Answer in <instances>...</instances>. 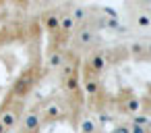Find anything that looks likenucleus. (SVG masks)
<instances>
[{
    "mask_svg": "<svg viewBox=\"0 0 151 133\" xmlns=\"http://www.w3.org/2000/svg\"><path fill=\"white\" fill-rule=\"evenodd\" d=\"M35 83H37V73H35L33 69H27V71H23V73L17 77V81H15L13 89H11V96L17 98V100H23V98L35 87Z\"/></svg>",
    "mask_w": 151,
    "mask_h": 133,
    "instance_id": "f257e3e1",
    "label": "nucleus"
},
{
    "mask_svg": "<svg viewBox=\"0 0 151 133\" xmlns=\"http://www.w3.org/2000/svg\"><path fill=\"white\" fill-rule=\"evenodd\" d=\"M108 67V54L104 50H95L85 63V77H99Z\"/></svg>",
    "mask_w": 151,
    "mask_h": 133,
    "instance_id": "f03ea898",
    "label": "nucleus"
},
{
    "mask_svg": "<svg viewBox=\"0 0 151 133\" xmlns=\"http://www.w3.org/2000/svg\"><path fill=\"white\" fill-rule=\"evenodd\" d=\"M21 108H23V104L17 100V102H13L11 106H6L2 112H0V123L4 125L6 133L17 127V123H19V118H21Z\"/></svg>",
    "mask_w": 151,
    "mask_h": 133,
    "instance_id": "7ed1b4c3",
    "label": "nucleus"
},
{
    "mask_svg": "<svg viewBox=\"0 0 151 133\" xmlns=\"http://www.w3.org/2000/svg\"><path fill=\"white\" fill-rule=\"evenodd\" d=\"M40 129H42V114L37 110H29L23 116V131H27V133H40Z\"/></svg>",
    "mask_w": 151,
    "mask_h": 133,
    "instance_id": "20e7f679",
    "label": "nucleus"
},
{
    "mask_svg": "<svg viewBox=\"0 0 151 133\" xmlns=\"http://www.w3.org/2000/svg\"><path fill=\"white\" fill-rule=\"evenodd\" d=\"M60 116H62V106H60L56 100H52V102H48V104L44 106V112H42V123H44V121H46V123L60 121Z\"/></svg>",
    "mask_w": 151,
    "mask_h": 133,
    "instance_id": "39448f33",
    "label": "nucleus"
},
{
    "mask_svg": "<svg viewBox=\"0 0 151 133\" xmlns=\"http://www.w3.org/2000/svg\"><path fill=\"white\" fill-rule=\"evenodd\" d=\"M42 21H44V27H46V31H48L50 36H54V33L58 31V27H60V15H58L56 11L46 13V15L42 17Z\"/></svg>",
    "mask_w": 151,
    "mask_h": 133,
    "instance_id": "423d86ee",
    "label": "nucleus"
},
{
    "mask_svg": "<svg viewBox=\"0 0 151 133\" xmlns=\"http://www.w3.org/2000/svg\"><path fill=\"white\" fill-rule=\"evenodd\" d=\"M77 46H89L93 42V29L89 25H83L79 31H77Z\"/></svg>",
    "mask_w": 151,
    "mask_h": 133,
    "instance_id": "0eeeda50",
    "label": "nucleus"
},
{
    "mask_svg": "<svg viewBox=\"0 0 151 133\" xmlns=\"http://www.w3.org/2000/svg\"><path fill=\"white\" fill-rule=\"evenodd\" d=\"M64 63V52L62 50H52L48 52V69L54 71V69H60Z\"/></svg>",
    "mask_w": 151,
    "mask_h": 133,
    "instance_id": "6e6552de",
    "label": "nucleus"
},
{
    "mask_svg": "<svg viewBox=\"0 0 151 133\" xmlns=\"http://www.w3.org/2000/svg\"><path fill=\"white\" fill-rule=\"evenodd\" d=\"M83 89H85V94H87L89 98L97 96V94H99V89H101V85H99V79H97V77H85Z\"/></svg>",
    "mask_w": 151,
    "mask_h": 133,
    "instance_id": "1a4fd4ad",
    "label": "nucleus"
},
{
    "mask_svg": "<svg viewBox=\"0 0 151 133\" xmlns=\"http://www.w3.org/2000/svg\"><path fill=\"white\" fill-rule=\"evenodd\" d=\"M139 108H141V102H139L137 98H128V100H126V104H124V110H126V112H130L132 116H134V114H139Z\"/></svg>",
    "mask_w": 151,
    "mask_h": 133,
    "instance_id": "9d476101",
    "label": "nucleus"
},
{
    "mask_svg": "<svg viewBox=\"0 0 151 133\" xmlns=\"http://www.w3.org/2000/svg\"><path fill=\"white\" fill-rule=\"evenodd\" d=\"M81 133H95V123L89 116L81 121Z\"/></svg>",
    "mask_w": 151,
    "mask_h": 133,
    "instance_id": "9b49d317",
    "label": "nucleus"
},
{
    "mask_svg": "<svg viewBox=\"0 0 151 133\" xmlns=\"http://www.w3.org/2000/svg\"><path fill=\"white\" fill-rule=\"evenodd\" d=\"M70 17H73V21H75V23H77V21H85V17H87V11H85L83 7H75Z\"/></svg>",
    "mask_w": 151,
    "mask_h": 133,
    "instance_id": "f8f14e48",
    "label": "nucleus"
},
{
    "mask_svg": "<svg viewBox=\"0 0 151 133\" xmlns=\"http://www.w3.org/2000/svg\"><path fill=\"white\" fill-rule=\"evenodd\" d=\"M132 125H139V127H145V129H147L149 118H147L145 114H134V116H132Z\"/></svg>",
    "mask_w": 151,
    "mask_h": 133,
    "instance_id": "ddd939ff",
    "label": "nucleus"
},
{
    "mask_svg": "<svg viewBox=\"0 0 151 133\" xmlns=\"http://www.w3.org/2000/svg\"><path fill=\"white\" fill-rule=\"evenodd\" d=\"M137 23H139V27H149V25H151V17L143 13V15L137 17Z\"/></svg>",
    "mask_w": 151,
    "mask_h": 133,
    "instance_id": "4468645a",
    "label": "nucleus"
},
{
    "mask_svg": "<svg viewBox=\"0 0 151 133\" xmlns=\"http://www.w3.org/2000/svg\"><path fill=\"white\" fill-rule=\"evenodd\" d=\"M128 50H130L132 54H143V52H145V46H143V44H130Z\"/></svg>",
    "mask_w": 151,
    "mask_h": 133,
    "instance_id": "2eb2a0df",
    "label": "nucleus"
},
{
    "mask_svg": "<svg viewBox=\"0 0 151 133\" xmlns=\"http://www.w3.org/2000/svg\"><path fill=\"white\" fill-rule=\"evenodd\" d=\"M112 133H130V125H116Z\"/></svg>",
    "mask_w": 151,
    "mask_h": 133,
    "instance_id": "dca6fc26",
    "label": "nucleus"
},
{
    "mask_svg": "<svg viewBox=\"0 0 151 133\" xmlns=\"http://www.w3.org/2000/svg\"><path fill=\"white\" fill-rule=\"evenodd\" d=\"M130 133H149L145 127H139V125H130Z\"/></svg>",
    "mask_w": 151,
    "mask_h": 133,
    "instance_id": "f3484780",
    "label": "nucleus"
},
{
    "mask_svg": "<svg viewBox=\"0 0 151 133\" xmlns=\"http://www.w3.org/2000/svg\"><path fill=\"white\" fill-rule=\"evenodd\" d=\"M99 118H101V123H108V121H112V116H110V114H106V112H101V114H99Z\"/></svg>",
    "mask_w": 151,
    "mask_h": 133,
    "instance_id": "a211bd4d",
    "label": "nucleus"
},
{
    "mask_svg": "<svg viewBox=\"0 0 151 133\" xmlns=\"http://www.w3.org/2000/svg\"><path fill=\"white\" fill-rule=\"evenodd\" d=\"M0 133H6V129H4V125L0 123Z\"/></svg>",
    "mask_w": 151,
    "mask_h": 133,
    "instance_id": "6ab92c4d",
    "label": "nucleus"
},
{
    "mask_svg": "<svg viewBox=\"0 0 151 133\" xmlns=\"http://www.w3.org/2000/svg\"><path fill=\"white\" fill-rule=\"evenodd\" d=\"M145 50H147V52H151V44H149V46H147V48H145Z\"/></svg>",
    "mask_w": 151,
    "mask_h": 133,
    "instance_id": "aec40b11",
    "label": "nucleus"
},
{
    "mask_svg": "<svg viewBox=\"0 0 151 133\" xmlns=\"http://www.w3.org/2000/svg\"><path fill=\"white\" fill-rule=\"evenodd\" d=\"M21 133H27V131H21Z\"/></svg>",
    "mask_w": 151,
    "mask_h": 133,
    "instance_id": "412c9836",
    "label": "nucleus"
}]
</instances>
